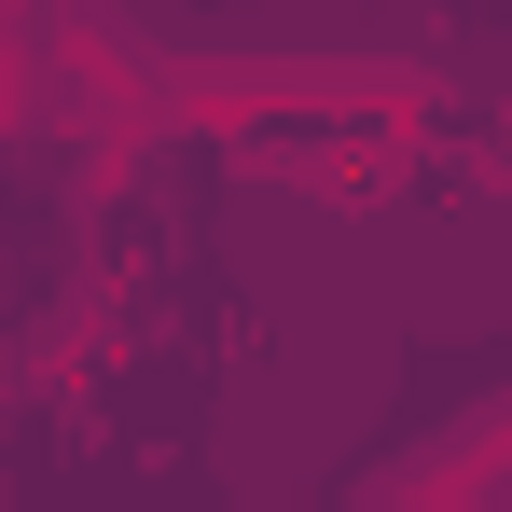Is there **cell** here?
<instances>
[{
	"mask_svg": "<svg viewBox=\"0 0 512 512\" xmlns=\"http://www.w3.org/2000/svg\"><path fill=\"white\" fill-rule=\"evenodd\" d=\"M499 180H512V153H499Z\"/></svg>",
	"mask_w": 512,
	"mask_h": 512,
	"instance_id": "6da1fadb",
	"label": "cell"
}]
</instances>
